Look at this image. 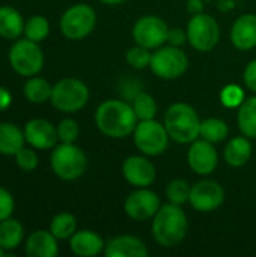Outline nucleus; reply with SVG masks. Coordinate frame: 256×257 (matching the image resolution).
<instances>
[{
	"mask_svg": "<svg viewBox=\"0 0 256 257\" xmlns=\"http://www.w3.org/2000/svg\"><path fill=\"white\" fill-rule=\"evenodd\" d=\"M50 166L53 173L62 181H75L88 169L86 154L74 143H60L53 148Z\"/></svg>",
	"mask_w": 256,
	"mask_h": 257,
	"instance_id": "4",
	"label": "nucleus"
},
{
	"mask_svg": "<svg viewBox=\"0 0 256 257\" xmlns=\"http://www.w3.org/2000/svg\"><path fill=\"white\" fill-rule=\"evenodd\" d=\"M122 175L128 184L137 188H146L154 184L157 170L146 157L131 155L122 164Z\"/></svg>",
	"mask_w": 256,
	"mask_h": 257,
	"instance_id": "14",
	"label": "nucleus"
},
{
	"mask_svg": "<svg viewBox=\"0 0 256 257\" xmlns=\"http://www.w3.org/2000/svg\"><path fill=\"white\" fill-rule=\"evenodd\" d=\"M201 119L196 110L186 104H172L164 113V126L170 140L187 145L193 143L201 136Z\"/></svg>",
	"mask_w": 256,
	"mask_h": 257,
	"instance_id": "3",
	"label": "nucleus"
},
{
	"mask_svg": "<svg viewBox=\"0 0 256 257\" xmlns=\"http://www.w3.org/2000/svg\"><path fill=\"white\" fill-rule=\"evenodd\" d=\"M220 101L228 108H237L244 101V92L238 84H228L220 92Z\"/></svg>",
	"mask_w": 256,
	"mask_h": 257,
	"instance_id": "33",
	"label": "nucleus"
},
{
	"mask_svg": "<svg viewBox=\"0 0 256 257\" xmlns=\"http://www.w3.org/2000/svg\"><path fill=\"white\" fill-rule=\"evenodd\" d=\"M187 41L198 51H211L220 39V27L208 14L193 15L187 24Z\"/></svg>",
	"mask_w": 256,
	"mask_h": 257,
	"instance_id": "10",
	"label": "nucleus"
},
{
	"mask_svg": "<svg viewBox=\"0 0 256 257\" xmlns=\"http://www.w3.org/2000/svg\"><path fill=\"white\" fill-rule=\"evenodd\" d=\"M100 2H103L104 5H110V6H116V5H121V3H124L125 0H100Z\"/></svg>",
	"mask_w": 256,
	"mask_h": 257,
	"instance_id": "42",
	"label": "nucleus"
},
{
	"mask_svg": "<svg viewBox=\"0 0 256 257\" xmlns=\"http://www.w3.org/2000/svg\"><path fill=\"white\" fill-rule=\"evenodd\" d=\"M243 78H244V84L247 86V89H250L256 93V59L246 66Z\"/></svg>",
	"mask_w": 256,
	"mask_h": 257,
	"instance_id": "38",
	"label": "nucleus"
},
{
	"mask_svg": "<svg viewBox=\"0 0 256 257\" xmlns=\"http://www.w3.org/2000/svg\"><path fill=\"white\" fill-rule=\"evenodd\" d=\"M56 128H57V136H59L60 143H75V140L78 139V134H80L78 123L71 117L62 119Z\"/></svg>",
	"mask_w": 256,
	"mask_h": 257,
	"instance_id": "34",
	"label": "nucleus"
},
{
	"mask_svg": "<svg viewBox=\"0 0 256 257\" xmlns=\"http://www.w3.org/2000/svg\"><path fill=\"white\" fill-rule=\"evenodd\" d=\"M9 63L21 77L38 75L44 66V53L39 42H33L27 38L15 41L9 50Z\"/></svg>",
	"mask_w": 256,
	"mask_h": 257,
	"instance_id": "6",
	"label": "nucleus"
},
{
	"mask_svg": "<svg viewBox=\"0 0 256 257\" xmlns=\"http://www.w3.org/2000/svg\"><path fill=\"white\" fill-rule=\"evenodd\" d=\"M106 242L94 230H77L69 238V248L80 257H94L104 251Z\"/></svg>",
	"mask_w": 256,
	"mask_h": 257,
	"instance_id": "20",
	"label": "nucleus"
},
{
	"mask_svg": "<svg viewBox=\"0 0 256 257\" xmlns=\"http://www.w3.org/2000/svg\"><path fill=\"white\" fill-rule=\"evenodd\" d=\"M14 157H15V164L24 172H33L39 164V158L36 152L30 148H21Z\"/></svg>",
	"mask_w": 256,
	"mask_h": 257,
	"instance_id": "35",
	"label": "nucleus"
},
{
	"mask_svg": "<svg viewBox=\"0 0 256 257\" xmlns=\"http://www.w3.org/2000/svg\"><path fill=\"white\" fill-rule=\"evenodd\" d=\"M187 11L192 15L202 14V11H204V2L202 0H189L187 2Z\"/></svg>",
	"mask_w": 256,
	"mask_h": 257,
	"instance_id": "40",
	"label": "nucleus"
},
{
	"mask_svg": "<svg viewBox=\"0 0 256 257\" xmlns=\"http://www.w3.org/2000/svg\"><path fill=\"white\" fill-rule=\"evenodd\" d=\"M11 104H12V93L6 87L0 86V111L9 108Z\"/></svg>",
	"mask_w": 256,
	"mask_h": 257,
	"instance_id": "39",
	"label": "nucleus"
},
{
	"mask_svg": "<svg viewBox=\"0 0 256 257\" xmlns=\"http://www.w3.org/2000/svg\"><path fill=\"white\" fill-rule=\"evenodd\" d=\"M225 161L232 167L244 166L252 157V143L249 137H234L225 148Z\"/></svg>",
	"mask_w": 256,
	"mask_h": 257,
	"instance_id": "23",
	"label": "nucleus"
},
{
	"mask_svg": "<svg viewBox=\"0 0 256 257\" xmlns=\"http://www.w3.org/2000/svg\"><path fill=\"white\" fill-rule=\"evenodd\" d=\"M133 108L139 120H149V119H154L157 114V102L154 96H151L146 92H139L134 96Z\"/></svg>",
	"mask_w": 256,
	"mask_h": 257,
	"instance_id": "30",
	"label": "nucleus"
},
{
	"mask_svg": "<svg viewBox=\"0 0 256 257\" xmlns=\"http://www.w3.org/2000/svg\"><path fill=\"white\" fill-rule=\"evenodd\" d=\"M50 232L57 239H69L77 232V218L69 212H60L53 217Z\"/></svg>",
	"mask_w": 256,
	"mask_h": 257,
	"instance_id": "27",
	"label": "nucleus"
},
{
	"mask_svg": "<svg viewBox=\"0 0 256 257\" xmlns=\"http://www.w3.org/2000/svg\"><path fill=\"white\" fill-rule=\"evenodd\" d=\"M231 41L238 50H252L256 47V15L244 14L238 17L231 29Z\"/></svg>",
	"mask_w": 256,
	"mask_h": 257,
	"instance_id": "18",
	"label": "nucleus"
},
{
	"mask_svg": "<svg viewBox=\"0 0 256 257\" xmlns=\"http://www.w3.org/2000/svg\"><path fill=\"white\" fill-rule=\"evenodd\" d=\"M237 122L243 136L256 139V96L244 99L243 104L238 107Z\"/></svg>",
	"mask_w": 256,
	"mask_h": 257,
	"instance_id": "25",
	"label": "nucleus"
},
{
	"mask_svg": "<svg viewBox=\"0 0 256 257\" xmlns=\"http://www.w3.org/2000/svg\"><path fill=\"white\" fill-rule=\"evenodd\" d=\"M190 188L189 184L183 179H174L167 184L166 187V197L169 199V203L174 205H184L186 202H189L190 197Z\"/></svg>",
	"mask_w": 256,
	"mask_h": 257,
	"instance_id": "31",
	"label": "nucleus"
},
{
	"mask_svg": "<svg viewBox=\"0 0 256 257\" xmlns=\"http://www.w3.org/2000/svg\"><path fill=\"white\" fill-rule=\"evenodd\" d=\"M189 66V57L180 47H161L152 53L149 68L161 80H175L181 77Z\"/></svg>",
	"mask_w": 256,
	"mask_h": 257,
	"instance_id": "9",
	"label": "nucleus"
},
{
	"mask_svg": "<svg viewBox=\"0 0 256 257\" xmlns=\"http://www.w3.org/2000/svg\"><path fill=\"white\" fill-rule=\"evenodd\" d=\"M189 202L199 212H213L225 202V190L216 181H199L190 188Z\"/></svg>",
	"mask_w": 256,
	"mask_h": 257,
	"instance_id": "13",
	"label": "nucleus"
},
{
	"mask_svg": "<svg viewBox=\"0 0 256 257\" xmlns=\"http://www.w3.org/2000/svg\"><path fill=\"white\" fill-rule=\"evenodd\" d=\"M97 24V14L92 6L86 3H77L68 8L60 17V32L71 41H80L86 38Z\"/></svg>",
	"mask_w": 256,
	"mask_h": 257,
	"instance_id": "7",
	"label": "nucleus"
},
{
	"mask_svg": "<svg viewBox=\"0 0 256 257\" xmlns=\"http://www.w3.org/2000/svg\"><path fill=\"white\" fill-rule=\"evenodd\" d=\"M151 57H152V53H149L148 48L137 45V44H136V47H131L125 56L127 63L130 66H133L134 69H145L146 66H149Z\"/></svg>",
	"mask_w": 256,
	"mask_h": 257,
	"instance_id": "32",
	"label": "nucleus"
},
{
	"mask_svg": "<svg viewBox=\"0 0 256 257\" xmlns=\"http://www.w3.org/2000/svg\"><path fill=\"white\" fill-rule=\"evenodd\" d=\"M23 131H24L26 143H29L33 149H41V151L53 149L59 142L57 128L45 119L29 120L24 125Z\"/></svg>",
	"mask_w": 256,
	"mask_h": 257,
	"instance_id": "16",
	"label": "nucleus"
},
{
	"mask_svg": "<svg viewBox=\"0 0 256 257\" xmlns=\"http://www.w3.org/2000/svg\"><path fill=\"white\" fill-rule=\"evenodd\" d=\"M51 90H53V86L47 80L36 77V75L29 77V80L24 83V87H23L26 99L30 101L32 104H44L45 101H50Z\"/></svg>",
	"mask_w": 256,
	"mask_h": 257,
	"instance_id": "26",
	"label": "nucleus"
},
{
	"mask_svg": "<svg viewBox=\"0 0 256 257\" xmlns=\"http://www.w3.org/2000/svg\"><path fill=\"white\" fill-rule=\"evenodd\" d=\"M57 238L50 230H35L26 241L27 257H56L59 253Z\"/></svg>",
	"mask_w": 256,
	"mask_h": 257,
	"instance_id": "19",
	"label": "nucleus"
},
{
	"mask_svg": "<svg viewBox=\"0 0 256 257\" xmlns=\"http://www.w3.org/2000/svg\"><path fill=\"white\" fill-rule=\"evenodd\" d=\"M187 41V32H184L183 29L180 27H174V29H169V33H167V42L174 47H181L184 45V42Z\"/></svg>",
	"mask_w": 256,
	"mask_h": 257,
	"instance_id": "37",
	"label": "nucleus"
},
{
	"mask_svg": "<svg viewBox=\"0 0 256 257\" xmlns=\"http://www.w3.org/2000/svg\"><path fill=\"white\" fill-rule=\"evenodd\" d=\"M160 206V197L154 191L148 190V187L130 193L124 202L125 214L134 221H146L154 218Z\"/></svg>",
	"mask_w": 256,
	"mask_h": 257,
	"instance_id": "12",
	"label": "nucleus"
},
{
	"mask_svg": "<svg viewBox=\"0 0 256 257\" xmlns=\"http://www.w3.org/2000/svg\"><path fill=\"white\" fill-rule=\"evenodd\" d=\"M187 161L195 173L201 176H207L216 170L219 157L213 143L202 139V140H195L192 143L187 154Z\"/></svg>",
	"mask_w": 256,
	"mask_h": 257,
	"instance_id": "15",
	"label": "nucleus"
},
{
	"mask_svg": "<svg viewBox=\"0 0 256 257\" xmlns=\"http://www.w3.org/2000/svg\"><path fill=\"white\" fill-rule=\"evenodd\" d=\"M169 27L157 15H143L133 26V39L137 45L148 50H157L167 42Z\"/></svg>",
	"mask_w": 256,
	"mask_h": 257,
	"instance_id": "11",
	"label": "nucleus"
},
{
	"mask_svg": "<svg viewBox=\"0 0 256 257\" xmlns=\"http://www.w3.org/2000/svg\"><path fill=\"white\" fill-rule=\"evenodd\" d=\"M5 254H8V253H6V251H5V250H3V248L0 247V257H3Z\"/></svg>",
	"mask_w": 256,
	"mask_h": 257,
	"instance_id": "43",
	"label": "nucleus"
},
{
	"mask_svg": "<svg viewBox=\"0 0 256 257\" xmlns=\"http://www.w3.org/2000/svg\"><path fill=\"white\" fill-rule=\"evenodd\" d=\"M89 101V89L78 78H63L53 86L50 102L62 113H75Z\"/></svg>",
	"mask_w": 256,
	"mask_h": 257,
	"instance_id": "5",
	"label": "nucleus"
},
{
	"mask_svg": "<svg viewBox=\"0 0 256 257\" xmlns=\"http://www.w3.org/2000/svg\"><path fill=\"white\" fill-rule=\"evenodd\" d=\"M23 238H24V227L18 220L9 217L0 221V247L6 253L18 248Z\"/></svg>",
	"mask_w": 256,
	"mask_h": 257,
	"instance_id": "24",
	"label": "nucleus"
},
{
	"mask_svg": "<svg viewBox=\"0 0 256 257\" xmlns=\"http://www.w3.org/2000/svg\"><path fill=\"white\" fill-rule=\"evenodd\" d=\"M148 248L142 239L131 235H121L106 242V257H146Z\"/></svg>",
	"mask_w": 256,
	"mask_h": 257,
	"instance_id": "17",
	"label": "nucleus"
},
{
	"mask_svg": "<svg viewBox=\"0 0 256 257\" xmlns=\"http://www.w3.org/2000/svg\"><path fill=\"white\" fill-rule=\"evenodd\" d=\"M50 33V23L42 15H33L24 23V36L33 42L44 41Z\"/></svg>",
	"mask_w": 256,
	"mask_h": 257,
	"instance_id": "29",
	"label": "nucleus"
},
{
	"mask_svg": "<svg viewBox=\"0 0 256 257\" xmlns=\"http://www.w3.org/2000/svg\"><path fill=\"white\" fill-rule=\"evenodd\" d=\"M15 209V200L14 196L3 187H0V221L12 217Z\"/></svg>",
	"mask_w": 256,
	"mask_h": 257,
	"instance_id": "36",
	"label": "nucleus"
},
{
	"mask_svg": "<svg viewBox=\"0 0 256 257\" xmlns=\"http://www.w3.org/2000/svg\"><path fill=\"white\" fill-rule=\"evenodd\" d=\"M21 33H24L23 15L12 6H0V36L18 39Z\"/></svg>",
	"mask_w": 256,
	"mask_h": 257,
	"instance_id": "22",
	"label": "nucleus"
},
{
	"mask_svg": "<svg viewBox=\"0 0 256 257\" xmlns=\"http://www.w3.org/2000/svg\"><path fill=\"white\" fill-rule=\"evenodd\" d=\"M235 6V2L234 0H219L217 2V9L222 11V12H229L232 11Z\"/></svg>",
	"mask_w": 256,
	"mask_h": 257,
	"instance_id": "41",
	"label": "nucleus"
},
{
	"mask_svg": "<svg viewBox=\"0 0 256 257\" xmlns=\"http://www.w3.org/2000/svg\"><path fill=\"white\" fill-rule=\"evenodd\" d=\"M133 136L136 148L146 157H157L163 154L170 140L164 123H160L154 119L140 120Z\"/></svg>",
	"mask_w": 256,
	"mask_h": 257,
	"instance_id": "8",
	"label": "nucleus"
},
{
	"mask_svg": "<svg viewBox=\"0 0 256 257\" xmlns=\"http://www.w3.org/2000/svg\"><path fill=\"white\" fill-rule=\"evenodd\" d=\"M137 116L133 105L121 99H107L95 111L97 128L110 139H125L137 126Z\"/></svg>",
	"mask_w": 256,
	"mask_h": 257,
	"instance_id": "1",
	"label": "nucleus"
},
{
	"mask_svg": "<svg viewBox=\"0 0 256 257\" xmlns=\"http://www.w3.org/2000/svg\"><path fill=\"white\" fill-rule=\"evenodd\" d=\"M229 134V128L225 120L217 117H210L201 122V137L207 142L220 143L223 142Z\"/></svg>",
	"mask_w": 256,
	"mask_h": 257,
	"instance_id": "28",
	"label": "nucleus"
},
{
	"mask_svg": "<svg viewBox=\"0 0 256 257\" xmlns=\"http://www.w3.org/2000/svg\"><path fill=\"white\" fill-rule=\"evenodd\" d=\"M26 137L12 122H0V154L2 155H15L21 148H24Z\"/></svg>",
	"mask_w": 256,
	"mask_h": 257,
	"instance_id": "21",
	"label": "nucleus"
},
{
	"mask_svg": "<svg viewBox=\"0 0 256 257\" xmlns=\"http://www.w3.org/2000/svg\"><path fill=\"white\" fill-rule=\"evenodd\" d=\"M189 221L186 212L174 203L160 206L152 220V236L164 248L178 245L187 235Z\"/></svg>",
	"mask_w": 256,
	"mask_h": 257,
	"instance_id": "2",
	"label": "nucleus"
}]
</instances>
